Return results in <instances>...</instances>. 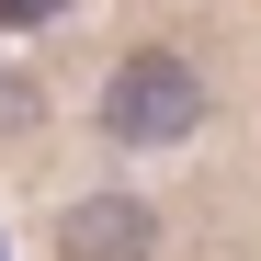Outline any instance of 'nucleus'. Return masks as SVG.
<instances>
[{
  "label": "nucleus",
  "instance_id": "1",
  "mask_svg": "<svg viewBox=\"0 0 261 261\" xmlns=\"http://www.w3.org/2000/svg\"><path fill=\"white\" fill-rule=\"evenodd\" d=\"M102 125H114L125 148H170V137L204 125V80H193L182 57H125L114 91H102Z\"/></svg>",
  "mask_w": 261,
  "mask_h": 261
},
{
  "label": "nucleus",
  "instance_id": "2",
  "mask_svg": "<svg viewBox=\"0 0 261 261\" xmlns=\"http://www.w3.org/2000/svg\"><path fill=\"white\" fill-rule=\"evenodd\" d=\"M57 250H68V261H148V250H159V204H137V193H91V204H68Z\"/></svg>",
  "mask_w": 261,
  "mask_h": 261
},
{
  "label": "nucleus",
  "instance_id": "3",
  "mask_svg": "<svg viewBox=\"0 0 261 261\" xmlns=\"http://www.w3.org/2000/svg\"><path fill=\"white\" fill-rule=\"evenodd\" d=\"M68 0H0V23H57Z\"/></svg>",
  "mask_w": 261,
  "mask_h": 261
}]
</instances>
